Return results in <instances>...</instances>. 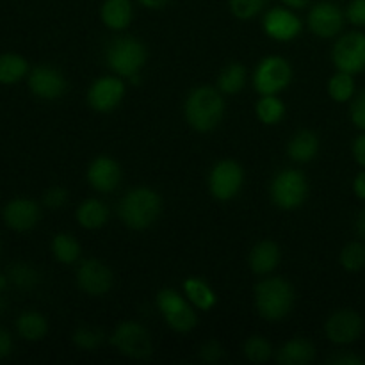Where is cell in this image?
I'll use <instances>...</instances> for the list:
<instances>
[{"label":"cell","instance_id":"6da1fadb","mask_svg":"<svg viewBox=\"0 0 365 365\" xmlns=\"http://www.w3.org/2000/svg\"><path fill=\"white\" fill-rule=\"evenodd\" d=\"M184 113L192 130L200 134L214 130L225 116L223 93L210 86L192 89L185 100Z\"/></svg>","mask_w":365,"mask_h":365},{"label":"cell","instance_id":"7a4b0ae2","mask_svg":"<svg viewBox=\"0 0 365 365\" xmlns=\"http://www.w3.org/2000/svg\"><path fill=\"white\" fill-rule=\"evenodd\" d=\"M160 196L150 187H135L128 191L118 205V216L130 230H146L160 216Z\"/></svg>","mask_w":365,"mask_h":365},{"label":"cell","instance_id":"3957f363","mask_svg":"<svg viewBox=\"0 0 365 365\" xmlns=\"http://www.w3.org/2000/svg\"><path fill=\"white\" fill-rule=\"evenodd\" d=\"M294 289L284 278H267L255 285V307L266 321H282L294 307Z\"/></svg>","mask_w":365,"mask_h":365},{"label":"cell","instance_id":"277c9868","mask_svg":"<svg viewBox=\"0 0 365 365\" xmlns=\"http://www.w3.org/2000/svg\"><path fill=\"white\" fill-rule=\"evenodd\" d=\"M107 66L114 71V75L121 78H132L141 73L146 63V48L139 39L123 36L118 38L107 46L106 50Z\"/></svg>","mask_w":365,"mask_h":365},{"label":"cell","instance_id":"5b68a950","mask_svg":"<svg viewBox=\"0 0 365 365\" xmlns=\"http://www.w3.org/2000/svg\"><path fill=\"white\" fill-rule=\"evenodd\" d=\"M155 303L166 324L173 331L189 334L198 324V316L195 312V307L189 303L187 298H184L175 289H163V291L157 292Z\"/></svg>","mask_w":365,"mask_h":365},{"label":"cell","instance_id":"8992f818","mask_svg":"<svg viewBox=\"0 0 365 365\" xmlns=\"http://www.w3.org/2000/svg\"><path fill=\"white\" fill-rule=\"evenodd\" d=\"M271 200L282 210H296L309 195V182L299 170H284L271 180Z\"/></svg>","mask_w":365,"mask_h":365},{"label":"cell","instance_id":"52a82bcc","mask_svg":"<svg viewBox=\"0 0 365 365\" xmlns=\"http://www.w3.org/2000/svg\"><path fill=\"white\" fill-rule=\"evenodd\" d=\"M110 344L123 356L132 360H146L152 356L153 344L148 330L135 321H123L110 335Z\"/></svg>","mask_w":365,"mask_h":365},{"label":"cell","instance_id":"ba28073f","mask_svg":"<svg viewBox=\"0 0 365 365\" xmlns=\"http://www.w3.org/2000/svg\"><path fill=\"white\" fill-rule=\"evenodd\" d=\"M292 81V68L287 59L269 56L257 64L253 71V88L260 96L278 95Z\"/></svg>","mask_w":365,"mask_h":365},{"label":"cell","instance_id":"9c48e42d","mask_svg":"<svg viewBox=\"0 0 365 365\" xmlns=\"http://www.w3.org/2000/svg\"><path fill=\"white\" fill-rule=\"evenodd\" d=\"M245 184V171L237 160L223 159L210 170L209 191L220 202H230Z\"/></svg>","mask_w":365,"mask_h":365},{"label":"cell","instance_id":"30bf717a","mask_svg":"<svg viewBox=\"0 0 365 365\" xmlns=\"http://www.w3.org/2000/svg\"><path fill=\"white\" fill-rule=\"evenodd\" d=\"M331 61L337 71L346 73H362L365 71V34L364 32H348L335 41L331 50Z\"/></svg>","mask_w":365,"mask_h":365},{"label":"cell","instance_id":"8fae6325","mask_svg":"<svg viewBox=\"0 0 365 365\" xmlns=\"http://www.w3.org/2000/svg\"><path fill=\"white\" fill-rule=\"evenodd\" d=\"M364 319L351 309H342L331 314L324 323V334L328 341L337 346H348L359 341L364 334Z\"/></svg>","mask_w":365,"mask_h":365},{"label":"cell","instance_id":"7c38bea8","mask_svg":"<svg viewBox=\"0 0 365 365\" xmlns=\"http://www.w3.org/2000/svg\"><path fill=\"white\" fill-rule=\"evenodd\" d=\"M346 14L334 2H319L309 11L307 25L314 36L321 39L337 38L344 29Z\"/></svg>","mask_w":365,"mask_h":365},{"label":"cell","instance_id":"4fadbf2b","mask_svg":"<svg viewBox=\"0 0 365 365\" xmlns=\"http://www.w3.org/2000/svg\"><path fill=\"white\" fill-rule=\"evenodd\" d=\"M125 96V82L118 75L100 77L89 86L88 103L96 113H110L121 103Z\"/></svg>","mask_w":365,"mask_h":365},{"label":"cell","instance_id":"5bb4252c","mask_svg":"<svg viewBox=\"0 0 365 365\" xmlns=\"http://www.w3.org/2000/svg\"><path fill=\"white\" fill-rule=\"evenodd\" d=\"M113 271L98 259L81 262L77 269V285L88 296H106L113 289Z\"/></svg>","mask_w":365,"mask_h":365},{"label":"cell","instance_id":"9a60e30c","mask_svg":"<svg viewBox=\"0 0 365 365\" xmlns=\"http://www.w3.org/2000/svg\"><path fill=\"white\" fill-rule=\"evenodd\" d=\"M262 27L264 32L271 39H274V41L289 43L298 38L303 29V24L298 18V14L292 13L291 9L273 7V9L264 14Z\"/></svg>","mask_w":365,"mask_h":365},{"label":"cell","instance_id":"2e32d148","mask_svg":"<svg viewBox=\"0 0 365 365\" xmlns=\"http://www.w3.org/2000/svg\"><path fill=\"white\" fill-rule=\"evenodd\" d=\"M29 88L32 95L41 100H57L64 95L68 84L64 75L52 66H36L29 73Z\"/></svg>","mask_w":365,"mask_h":365},{"label":"cell","instance_id":"e0dca14e","mask_svg":"<svg viewBox=\"0 0 365 365\" xmlns=\"http://www.w3.org/2000/svg\"><path fill=\"white\" fill-rule=\"evenodd\" d=\"M4 221L11 230L16 232H29L38 225L41 217V209L34 200L29 198H16L11 200L4 207Z\"/></svg>","mask_w":365,"mask_h":365},{"label":"cell","instance_id":"ac0fdd59","mask_svg":"<svg viewBox=\"0 0 365 365\" xmlns=\"http://www.w3.org/2000/svg\"><path fill=\"white\" fill-rule=\"evenodd\" d=\"M88 182L96 192L116 191L121 182V168L110 157H96L88 168Z\"/></svg>","mask_w":365,"mask_h":365},{"label":"cell","instance_id":"d6986e66","mask_svg":"<svg viewBox=\"0 0 365 365\" xmlns=\"http://www.w3.org/2000/svg\"><path fill=\"white\" fill-rule=\"evenodd\" d=\"M282 259L280 248H278L277 242L273 241H260L259 245H255L250 252V269L253 274H259V277H266V274L273 273L278 267Z\"/></svg>","mask_w":365,"mask_h":365},{"label":"cell","instance_id":"ffe728a7","mask_svg":"<svg viewBox=\"0 0 365 365\" xmlns=\"http://www.w3.org/2000/svg\"><path fill=\"white\" fill-rule=\"evenodd\" d=\"M277 362L280 365H307L316 359V348L303 337L291 339L277 351Z\"/></svg>","mask_w":365,"mask_h":365},{"label":"cell","instance_id":"44dd1931","mask_svg":"<svg viewBox=\"0 0 365 365\" xmlns=\"http://www.w3.org/2000/svg\"><path fill=\"white\" fill-rule=\"evenodd\" d=\"M184 294L189 299L195 309L202 310V312H209L210 309H214L217 303V296L214 292V289L207 284L203 278L198 277H189L184 280Z\"/></svg>","mask_w":365,"mask_h":365},{"label":"cell","instance_id":"7402d4cb","mask_svg":"<svg viewBox=\"0 0 365 365\" xmlns=\"http://www.w3.org/2000/svg\"><path fill=\"white\" fill-rule=\"evenodd\" d=\"M134 11L130 0H106L100 9L103 25L110 31H125L130 25Z\"/></svg>","mask_w":365,"mask_h":365},{"label":"cell","instance_id":"603a6c76","mask_svg":"<svg viewBox=\"0 0 365 365\" xmlns=\"http://www.w3.org/2000/svg\"><path fill=\"white\" fill-rule=\"evenodd\" d=\"M109 207L98 198H88L78 205L77 223L86 230H98L109 221Z\"/></svg>","mask_w":365,"mask_h":365},{"label":"cell","instance_id":"cb8c5ba5","mask_svg":"<svg viewBox=\"0 0 365 365\" xmlns=\"http://www.w3.org/2000/svg\"><path fill=\"white\" fill-rule=\"evenodd\" d=\"M319 152V139L312 130H299L292 135L287 146V155L294 163H310Z\"/></svg>","mask_w":365,"mask_h":365},{"label":"cell","instance_id":"d4e9b609","mask_svg":"<svg viewBox=\"0 0 365 365\" xmlns=\"http://www.w3.org/2000/svg\"><path fill=\"white\" fill-rule=\"evenodd\" d=\"M16 330L21 339H25V341L29 342H36L41 341L46 335V331H48V323H46V319L39 312L29 310V312H24L18 317Z\"/></svg>","mask_w":365,"mask_h":365},{"label":"cell","instance_id":"484cf974","mask_svg":"<svg viewBox=\"0 0 365 365\" xmlns=\"http://www.w3.org/2000/svg\"><path fill=\"white\" fill-rule=\"evenodd\" d=\"M81 245H78L73 235L66 234V232H61V234L53 235L52 253L56 257V260H59L61 264H66V266L75 264L81 259Z\"/></svg>","mask_w":365,"mask_h":365},{"label":"cell","instance_id":"4316f807","mask_svg":"<svg viewBox=\"0 0 365 365\" xmlns=\"http://www.w3.org/2000/svg\"><path fill=\"white\" fill-rule=\"evenodd\" d=\"M29 64L18 53H2L0 56V84H16L27 75Z\"/></svg>","mask_w":365,"mask_h":365},{"label":"cell","instance_id":"83f0119b","mask_svg":"<svg viewBox=\"0 0 365 365\" xmlns=\"http://www.w3.org/2000/svg\"><path fill=\"white\" fill-rule=\"evenodd\" d=\"M246 86V68L241 63H230L223 68L217 78V89L223 95H237Z\"/></svg>","mask_w":365,"mask_h":365},{"label":"cell","instance_id":"f1b7e54d","mask_svg":"<svg viewBox=\"0 0 365 365\" xmlns=\"http://www.w3.org/2000/svg\"><path fill=\"white\" fill-rule=\"evenodd\" d=\"M257 118L266 125H277L285 116V103L277 95H264L255 106Z\"/></svg>","mask_w":365,"mask_h":365},{"label":"cell","instance_id":"f546056e","mask_svg":"<svg viewBox=\"0 0 365 365\" xmlns=\"http://www.w3.org/2000/svg\"><path fill=\"white\" fill-rule=\"evenodd\" d=\"M328 95L337 103L349 102L355 96V78H353V75L346 73V71H337L328 81Z\"/></svg>","mask_w":365,"mask_h":365},{"label":"cell","instance_id":"4dcf8cb0","mask_svg":"<svg viewBox=\"0 0 365 365\" xmlns=\"http://www.w3.org/2000/svg\"><path fill=\"white\" fill-rule=\"evenodd\" d=\"M246 360L252 364H266L273 356V346L262 335H252L242 346Z\"/></svg>","mask_w":365,"mask_h":365},{"label":"cell","instance_id":"1f68e13d","mask_svg":"<svg viewBox=\"0 0 365 365\" xmlns=\"http://www.w3.org/2000/svg\"><path fill=\"white\" fill-rule=\"evenodd\" d=\"M9 282L20 291H31L39 284V274L31 264L27 262H16L11 266L9 269Z\"/></svg>","mask_w":365,"mask_h":365},{"label":"cell","instance_id":"d6a6232c","mask_svg":"<svg viewBox=\"0 0 365 365\" xmlns=\"http://www.w3.org/2000/svg\"><path fill=\"white\" fill-rule=\"evenodd\" d=\"M341 266L348 273H359L365 267V245L364 242L353 241L342 248Z\"/></svg>","mask_w":365,"mask_h":365},{"label":"cell","instance_id":"836d02e7","mask_svg":"<svg viewBox=\"0 0 365 365\" xmlns=\"http://www.w3.org/2000/svg\"><path fill=\"white\" fill-rule=\"evenodd\" d=\"M73 342L77 348L84 349V351H95L102 346L103 342V334L102 330L93 327H81L75 330L73 334Z\"/></svg>","mask_w":365,"mask_h":365},{"label":"cell","instance_id":"e575fe53","mask_svg":"<svg viewBox=\"0 0 365 365\" xmlns=\"http://www.w3.org/2000/svg\"><path fill=\"white\" fill-rule=\"evenodd\" d=\"M269 0H228L232 14L239 20H250L266 7Z\"/></svg>","mask_w":365,"mask_h":365},{"label":"cell","instance_id":"d590c367","mask_svg":"<svg viewBox=\"0 0 365 365\" xmlns=\"http://www.w3.org/2000/svg\"><path fill=\"white\" fill-rule=\"evenodd\" d=\"M200 355V360L205 364H217L221 359H223V348H221V344L217 341H214V339H210V341L203 342L202 348H200L198 351Z\"/></svg>","mask_w":365,"mask_h":365},{"label":"cell","instance_id":"8d00e7d4","mask_svg":"<svg viewBox=\"0 0 365 365\" xmlns=\"http://www.w3.org/2000/svg\"><path fill=\"white\" fill-rule=\"evenodd\" d=\"M43 203L52 210L63 209L68 203V191L64 187H59V185L50 187L48 191L45 192V196H43Z\"/></svg>","mask_w":365,"mask_h":365},{"label":"cell","instance_id":"74e56055","mask_svg":"<svg viewBox=\"0 0 365 365\" xmlns=\"http://www.w3.org/2000/svg\"><path fill=\"white\" fill-rule=\"evenodd\" d=\"M349 118H351L353 125L356 128L365 132V89L353 100L351 109H349Z\"/></svg>","mask_w":365,"mask_h":365},{"label":"cell","instance_id":"f35d334b","mask_svg":"<svg viewBox=\"0 0 365 365\" xmlns=\"http://www.w3.org/2000/svg\"><path fill=\"white\" fill-rule=\"evenodd\" d=\"M346 18L355 27L365 29V0H351L346 9Z\"/></svg>","mask_w":365,"mask_h":365},{"label":"cell","instance_id":"ab89813d","mask_svg":"<svg viewBox=\"0 0 365 365\" xmlns=\"http://www.w3.org/2000/svg\"><path fill=\"white\" fill-rule=\"evenodd\" d=\"M330 365H364V360L355 353H337V355L328 359Z\"/></svg>","mask_w":365,"mask_h":365},{"label":"cell","instance_id":"60d3db41","mask_svg":"<svg viewBox=\"0 0 365 365\" xmlns=\"http://www.w3.org/2000/svg\"><path fill=\"white\" fill-rule=\"evenodd\" d=\"M353 157H355L356 164H359L362 170H365V134H360L359 138L353 141Z\"/></svg>","mask_w":365,"mask_h":365},{"label":"cell","instance_id":"b9f144b4","mask_svg":"<svg viewBox=\"0 0 365 365\" xmlns=\"http://www.w3.org/2000/svg\"><path fill=\"white\" fill-rule=\"evenodd\" d=\"M13 351V339L6 330H0V360L6 359Z\"/></svg>","mask_w":365,"mask_h":365},{"label":"cell","instance_id":"7bdbcfd3","mask_svg":"<svg viewBox=\"0 0 365 365\" xmlns=\"http://www.w3.org/2000/svg\"><path fill=\"white\" fill-rule=\"evenodd\" d=\"M353 191H355L356 198L365 202V170L360 171L355 177V180H353Z\"/></svg>","mask_w":365,"mask_h":365},{"label":"cell","instance_id":"ee69618b","mask_svg":"<svg viewBox=\"0 0 365 365\" xmlns=\"http://www.w3.org/2000/svg\"><path fill=\"white\" fill-rule=\"evenodd\" d=\"M355 228H356V234H359V237L365 242V209L360 210L359 216H356Z\"/></svg>","mask_w":365,"mask_h":365},{"label":"cell","instance_id":"f6af8a7d","mask_svg":"<svg viewBox=\"0 0 365 365\" xmlns=\"http://www.w3.org/2000/svg\"><path fill=\"white\" fill-rule=\"evenodd\" d=\"M138 2L141 4L143 7H146V9H163V7L168 6L171 0H138Z\"/></svg>","mask_w":365,"mask_h":365},{"label":"cell","instance_id":"bcb514c9","mask_svg":"<svg viewBox=\"0 0 365 365\" xmlns=\"http://www.w3.org/2000/svg\"><path fill=\"white\" fill-rule=\"evenodd\" d=\"M282 2L291 9H305V7H309L310 0H282Z\"/></svg>","mask_w":365,"mask_h":365},{"label":"cell","instance_id":"7dc6e473","mask_svg":"<svg viewBox=\"0 0 365 365\" xmlns=\"http://www.w3.org/2000/svg\"><path fill=\"white\" fill-rule=\"evenodd\" d=\"M9 284H11L9 277H4V274H0V292L6 291L7 285H9Z\"/></svg>","mask_w":365,"mask_h":365},{"label":"cell","instance_id":"c3c4849f","mask_svg":"<svg viewBox=\"0 0 365 365\" xmlns=\"http://www.w3.org/2000/svg\"><path fill=\"white\" fill-rule=\"evenodd\" d=\"M6 309H7V302H6V298H4V296L0 294V314L6 312Z\"/></svg>","mask_w":365,"mask_h":365}]
</instances>
